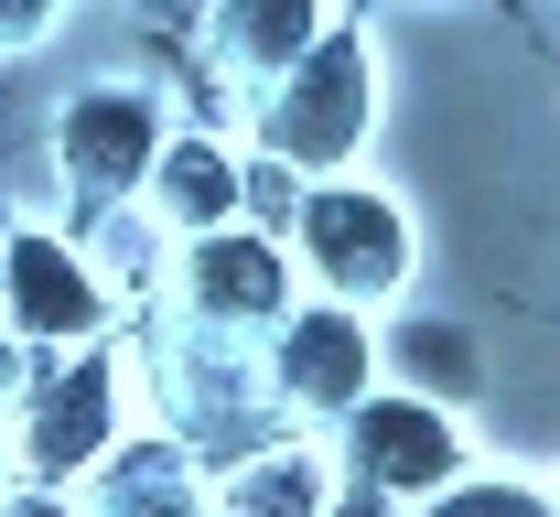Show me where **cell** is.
Returning <instances> with one entry per match:
<instances>
[{"label": "cell", "instance_id": "1", "mask_svg": "<svg viewBox=\"0 0 560 517\" xmlns=\"http://www.w3.org/2000/svg\"><path fill=\"white\" fill-rule=\"evenodd\" d=\"M291 259H302V281H313L324 302L366 313V302L410 292V270H420V226H410V205H399V195H377V184H302Z\"/></svg>", "mask_w": 560, "mask_h": 517}, {"label": "cell", "instance_id": "2", "mask_svg": "<svg viewBox=\"0 0 560 517\" xmlns=\"http://www.w3.org/2000/svg\"><path fill=\"white\" fill-rule=\"evenodd\" d=\"M377 130V66H366V33L335 22V44L313 66L259 97V162L280 173H313V184H346V162Z\"/></svg>", "mask_w": 560, "mask_h": 517}, {"label": "cell", "instance_id": "3", "mask_svg": "<svg viewBox=\"0 0 560 517\" xmlns=\"http://www.w3.org/2000/svg\"><path fill=\"white\" fill-rule=\"evenodd\" d=\"M162 151H173L162 86H140V75H97L55 108V173L75 184V205H140Z\"/></svg>", "mask_w": 560, "mask_h": 517}, {"label": "cell", "instance_id": "4", "mask_svg": "<svg viewBox=\"0 0 560 517\" xmlns=\"http://www.w3.org/2000/svg\"><path fill=\"white\" fill-rule=\"evenodd\" d=\"M119 377H130L119 356L86 345V356H66V377H44V388L22 399V443H11V463H22L44 496H55V485H86V474H108V463L140 443L130 421H119V410H130Z\"/></svg>", "mask_w": 560, "mask_h": 517}, {"label": "cell", "instance_id": "5", "mask_svg": "<svg viewBox=\"0 0 560 517\" xmlns=\"http://www.w3.org/2000/svg\"><path fill=\"white\" fill-rule=\"evenodd\" d=\"M346 474L355 496H377V507H431V496H453L475 463H464V421L442 410V399H410V388H377L366 410L346 421Z\"/></svg>", "mask_w": 560, "mask_h": 517}, {"label": "cell", "instance_id": "6", "mask_svg": "<svg viewBox=\"0 0 560 517\" xmlns=\"http://www.w3.org/2000/svg\"><path fill=\"white\" fill-rule=\"evenodd\" d=\"M173 281H184L195 334H280V324L302 313V259H291V237H270V226L195 237Z\"/></svg>", "mask_w": 560, "mask_h": 517}, {"label": "cell", "instance_id": "7", "mask_svg": "<svg viewBox=\"0 0 560 517\" xmlns=\"http://www.w3.org/2000/svg\"><path fill=\"white\" fill-rule=\"evenodd\" d=\"M377 367H388V334H366V313L346 302H302L270 345V399L302 410V421H355L377 399Z\"/></svg>", "mask_w": 560, "mask_h": 517}, {"label": "cell", "instance_id": "8", "mask_svg": "<svg viewBox=\"0 0 560 517\" xmlns=\"http://www.w3.org/2000/svg\"><path fill=\"white\" fill-rule=\"evenodd\" d=\"M0 313H11L22 345L86 356L97 324H108V281H97V259L75 248L66 226H11V292H0Z\"/></svg>", "mask_w": 560, "mask_h": 517}, {"label": "cell", "instance_id": "9", "mask_svg": "<svg viewBox=\"0 0 560 517\" xmlns=\"http://www.w3.org/2000/svg\"><path fill=\"white\" fill-rule=\"evenodd\" d=\"M248 162L226 141H206V130H173V151H162V173H151V195H140V216L151 226H184V248L195 237H226V226H248L237 205H248Z\"/></svg>", "mask_w": 560, "mask_h": 517}, {"label": "cell", "instance_id": "10", "mask_svg": "<svg viewBox=\"0 0 560 517\" xmlns=\"http://www.w3.org/2000/svg\"><path fill=\"white\" fill-rule=\"evenodd\" d=\"M324 44H335V11H313V0H280V11H270V0H259V11H215V66L237 75V86H259V97L291 86Z\"/></svg>", "mask_w": 560, "mask_h": 517}, {"label": "cell", "instance_id": "11", "mask_svg": "<svg viewBox=\"0 0 560 517\" xmlns=\"http://www.w3.org/2000/svg\"><path fill=\"white\" fill-rule=\"evenodd\" d=\"M86 517H215V485L195 474V453L173 443V432H140V443L97 474Z\"/></svg>", "mask_w": 560, "mask_h": 517}, {"label": "cell", "instance_id": "12", "mask_svg": "<svg viewBox=\"0 0 560 517\" xmlns=\"http://www.w3.org/2000/svg\"><path fill=\"white\" fill-rule=\"evenodd\" d=\"M215 517H335L324 443H259V453H237V474L215 485Z\"/></svg>", "mask_w": 560, "mask_h": 517}, {"label": "cell", "instance_id": "13", "mask_svg": "<svg viewBox=\"0 0 560 517\" xmlns=\"http://www.w3.org/2000/svg\"><path fill=\"white\" fill-rule=\"evenodd\" d=\"M388 367H399V388H410V399H442V410L486 388L475 334H464V324H399V334H388Z\"/></svg>", "mask_w": 560, "mask_h": 517}, {"label": "cell", "instance_id": "14", "mask_svg": "<svg viewBox=\"0 0 560 517\" xmlns=\"http://www.w3.org/2000/svg\"><path fill=\"white\" fill-rule=\"evenodd\" d=\"M420 517H560V496L528 485V474H464L453 496H431Z\"/></svg>", "mask_w": 560, "mask_h": 517}, {"label": "cell", "instance_id": "15", "mask_svg": "<svg viewBox=\"0 0 560 517\" xmlns=\"http://www.w3.org/2000/svg\"><path fill=\"white\" fill-rule=\"evenodd\" d=\"M33 388H44V377H33V345H22V334L0 324V410H22Z\"/></svg>", "mask_w": 560, "mask_h": 517}, {"label": "cell", "instance_id": "16", "mask_svg": "<svg viewBox=\"0 0 560 517\" xmlns=\"http://www.w3.org/2000/svg\"><path fill=\"white\" fill-rule=\"evenodd\" d=\"M0 517H86V507H66V496H44V485H22V496H11Z\"/></svg>", "mask_w": 560, "mask_h": 517}, {"label": "cell", "instance_id": "17", "mask_svg": "<svg viewBox=\"0 0 560 517\" xmlns=\"http://www.w3.org/2000/svg\"><path fill=\"white\" fill-rule=\"evenodd\" d=\"M0 292H11V237H0Z\"/></svg>", "mask_w": 560, "mask_h": 517}, {"label": "cell", "instance_id": "18", "mask_svg": "<svg viewBox=\"0 0 560 517\" xmlns=\"http://www.w3.org/2000/svg\"><path fill=\"white\" fill-rule=\"evenodd\" d=\"M0 463H11V453H0Z\"/></svg>", "mask_w": 560, "mask_h": 517}]
</instances>
